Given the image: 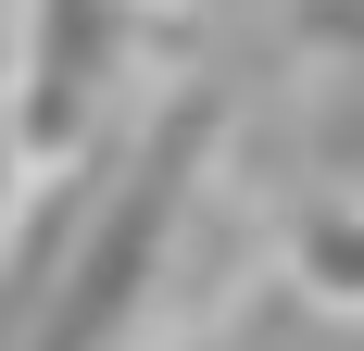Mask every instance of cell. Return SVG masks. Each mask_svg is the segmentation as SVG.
<instances>
[{"label": "cell", "mask_w": 364, "mask_h": 351, "mask_svg": "<svg viewBox=\"0 0 364 351\" xmlns=\"http://www.w3.org/2000/svg\"><path fill=\"white\" fill-rule=\"evenodd\" d=\"M201 126H214V101H176V113H164V139L139 151L126 213L75 251V288H63V314L38 326V351H101V339H113V314H139L151 251H164V226H176V201H188V151H201Z\"/></svg>", "instance_id": "6da1fadb"}, {"label": "cell", "mask_w": 364, "mask_h": 351, "mask_svg": "<svg viewBox=\"0 0 364 351\" xmlns=\"http://www.w3.org/2000/svg\"><path fill=\"white\" fill-rule=\"evenodd\" d=\"M264 351H277V339H264Z\"/></svg>", "instance_id": "277c9868"}, {"label": "cell", "mask_w": 364, "mask_h": 351, "mask_svg": "<svg viewBox=\"0 0 364 351\" xmlns=\"http://www.w3.org/2000/svg\"><path fill=\"white\" fill-rule=\"evenodd\" d=\"M0 176H13V88H0Z\"/></svg>", "instance_id": "3957f363"}, {"label": "cell", "mask_w": 364, "mask_h": 351, "mask_svg": "<svg viewBox=\"0 0 364 351\" xmlns=\"http://www.w3.org/2000/svg\"><path fill=\"white\" fill-rule=\"evenodd\" d=\"M101 50H113V13L101 0H38V88H26V139H75L88 126V88H101Z\"/></svg>", "instance_id": "7a4b0ae2"}]
</instances>
